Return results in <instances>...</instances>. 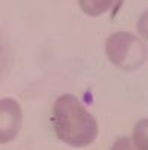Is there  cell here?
I'll return each instance as SVG.
<instances>
[{
  "instance_id": "cell-1",
  "label": "cell",
  "mask_w": 148,
  "mask_h": 150,
  "mask_svg": "<svg viewBox=\"0 0 148 150\" xmlns=\"http://www.w3.org/2000/svg\"><path fill=\"white\" fill-rule=\"evenodd\" d=\"M53 128L57 138L70 147L82 149L93 144L99 125L75 95H61L53 105Z\"/></svg>"
},
{
  "instance_id": "cell-5",
  "label": "cell",
  "mask_w": 148,
  "mask_h": 150,
  "mask_svg": "<svg viewBox=\"0 0 148 150\" xmlns=\"http://www.w3.org/2000/svg\"><path fill=\"white\" fill-rule=\"evenodd\" d=\"M130 138L135 150H148V119H142L135 125Z\"/></svg>"
},
{
  "instance_id": "cell-3",
  "label": "cell",
  "mask_w": 148,
  "mask_h": 150,
  "mask_svg": "<svg viewBox=\"0 0 148 150\" xmlns=\"http://www.w3.org/2000/svg\"><path fill=\"white\" fill-rule=\"evenodd\" d=\"M22 110L12 98L0 99V144L12 143L21 132Z\"/></svg>"
},
{
  "instance_id": "cell-4",
  "label": "cell",
  "mask_w": 148,
  "mask_h": 150,
  "mask_svg": "<svg viewBox=\"0 0 148 150\" xmlns=\"http://www.w3.org/2000/svg\"><path fill=\"white\" fill-rule=\"evenodd\" d=\"M123 0H78L79 8L88 17H100L109 11H114Z\"/></svg>"
},
{
  "instance_id": "cell-7",
  "label": "cell",
  "mask_w": 148,
  "mask_h": 150,
  "mask_svg": "<svg viewBox=\"0 0 148 150\" xmlns=\"http://www.w3.org/2000/svg\"><path fill=\"white\" fill-rule=\"evenodd\" d=\"M138 32L144 39H148V11H145L138 21Z\"/></svg>"
},
{
  "instance_id": "cell-6",
  "label": "cell",
  "mask_w": 148,
  "mask_h": 150,
  "mask_svg": "<svg viewBox=\"0 0 148 150\" xmlns=\"http://www.w3.org/2000/svg\"><path fill=\"white\" fill-rule=\"evenodd\" d=\"M111 150H135V147H133V143H132L130 137L123 135V137H118V138L112 143Z\"/></svg>"
},
{
  "instance_id": "cell-2",
  "label": "cell",
  "mask_w": 148,
  "mask_h": 150,
  "mask_svg": "<svg viewBox=\"0 0 148 150\" xmlns=\"http://www.w3.org/2000/svg\"><path fill=\"white\" fill-rule=\"evenodd\" d=\"M105 51L111 63L123 71H135L144 65L147 59L145 44L138 36L129 32L112 33L105 45Z\"/></svg>"
}]
</instances>
